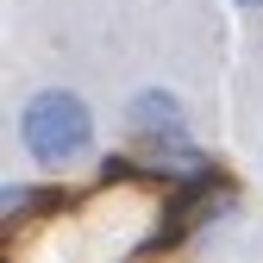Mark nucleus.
Instances as JSON below:
<instances>
[{
  "label": "nucleus",
  "instance_id": "nucleus-1",
  "mask_svg": "<svg viewBox=\"0 0 263 263\" xmlns=\"http://www.w3.org/2000/svg\"><path fill=\"white\" fill-rule=\"evenodd\" d=\"M13 138H19V151H25L31 170L63 176V170H76V163H88V157H94L101 119H94L88 94L57 88V82H50V88H38V94H25V101H19Z\"/></svg>",
  "mask_w": 263,
  "mask_h": 263
},
{
  "label": "nucleus",
  "instance_id": "nucleus-2",
  "mask_svg": "<svg viewBox=\"0 0 263 263\" xmlns=\"http://www.w3.org/2000/svg\"><path fill=\"white\" fill-rule=\"evenodd\" d=\"M125 132H132V138H144L151 151H163V144H188V101H182V94L176 88H138V94H132V101H125Z\"/></svg>",
  "mask_w": 263,
  "mask_h": 263
},
{
  "label": "nucleus",
  "instance_id": "nucleus-3",
  "mask_svg": "<svg viewBox=\"0 0 263 263\" xmlns=\"http://www.w3.org/2000/svg\"><path fill=\"white\" fill-rule=\"evenodd\" d=\"M44 207H57L50 188H31V182H7V188H0V213H7V219H38Z\"/></svg>",
  "mask_w": 263,
  "mask_h": 263
},
{
  "label": "nucleus",
  "instance_id": "nucleus-4",
  "mask_svg": "<svg viewBox=\"0 0 263 263\" xmlns=\"http://www.w3.org/2000/svg\"><path fill=\"white\" fill-rule=\"evenodd\" d=\"M232 7H238V13H263V0H232Z\"/></svg>",
  "mask_w": 263,
  "mask_h": 263
}]
</instances>
